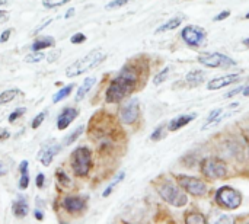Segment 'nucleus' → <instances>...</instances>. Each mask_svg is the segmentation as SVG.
<instances>
[{
	"label": "nucleus",
	"instance_id": "nucleus-8",
	"mask_svg": "<svg viewBox=\"0 0 249 224\" xmlns=\"http://www.w3.org/2000/svg\"><path fill=\"white\" fill-rule=\"evenodd\" d=\"M238 106H239V103L235 102V103H232V105H229V106H226V108H216V109H213V111L207 115L204 124L201 125V130L206 131V130H210V128H213V127H217L222 121H225L226 118H229V117L236 111Z\"/></svg>",
	"mask_w": 249,
	"mask_h": 224
},
{
	"label": "nucleus",
	"instance_id": "nucleus-4",
	"mask_svg": "<svg viewBox=\"0 0 249 224\" xmlns=\"http://www.w3.org/2000/svg\"><path fill=\"white\" fill-rule=\"evenodd\" d=\"M92 168V153L88 147H77L71 155V169L76 176H86Z\"/></svg>",
	"mask_w": 249,
	"mask_h": 224
},
{
	"label": "nucleus",
	"instance_id": "nucleus-23",
	"mask_svg": "<svg viewBox=\"0 0 249 224\" xmlns=\"http://www.w3.org/2000/svg\"><path fill=\"white\" fill-rule=\"evenodd\" d=\"M20 92L18 89H7L4 92L0 93V105H4V103H9L12 102Z\"/></svg>",
	"mask_w": 249,
	"mask_h": 224
},
{
	"label": "nucleus",
	"instance_id": "nucleus-27",
	"mask_svg": "<svg viewBox=\"0 0 249 224\" xmlns=\"http://www.w3.org/2000/svg\"><path fill=\"white\" fill-rule=\"evenodd\" d=\"M45 58V54L42 51H32L31 54H28L25 57V63H39Z\"/></svg>",
	"mask_w": 249,
	"mask_h": 224
},
{
	"label": "nucleus",
	"instance_id": "nucleus-19",
	"mask_svg": "<svg viewBox=\"0 0 249 224\" xmlns=\"http://www.w3.org/2000/svg\"><path fill=\"white\" fill-rule=\"evenodd\" d=\"M185 19V16L184 15H179V16H175V17H172V19H169L168 22H165L163 25H160L158 29H156V32L158 34H162V32H166V31H172V29H177L181 23H182V20Z\"/></svg>",
	"mask_w": 249,
	"mask_h": 224
},
{
	"label": "nucleus",
	"instance_id": "nucleus-22",
	"mask_svg": "<svg viewBox=\"0 0 249 224\" xmlns=\"http://www.w3.org/2000/svg\"><path fill=\"white\" fill-rule=\"evenodd\" d=\"M204 79H206V73L201 70H193L185 76V80L191 85H198V83L204 82Z\"/></svg>",
	"mask_w": 249,
	"mask_h": 224
},
{
	"label": "nucleus",
	"instance_id": "nucleus-51",
	"mask_svg": "<svg viewBox=\"0 0 249 224\" xmlns=\"http://www.w3.org/2000/svg\"><path fill=\"white\" fill-rule=\"evenodd\" d=\"M245 17H247V19H249V12H248V13H247V16H245Z\"/></svg>",
	"mask_w": 249,
	"mask_h": 224
},
{
	"label": "nucleus",
	"instance_id": "nucleus-29",
	"mask_svg": "<svg viewBox=\"0 0 249 224\" xmlns=\"http://www.w3.org/2000/svg\"><path fill=\"white\" fill-rule=\"evenodd\" d=\"M169 71H171V69L169 67H165V69H162L156 76H155V79H153V82H155V85H160V83H163L166 79H168V76H169Z\"/></svg>",
	"mask_w": 249,
	"mask_h": 224
},
{
	"label": "nucleus",
	"instance_id": "nucleus-47",
	"mask_svg": "<svg viewBox=\"0 0 249 224\" xmlns=\"http://www.w3.org/2000/svg\"><path fill=\"white\" fill-rule=\"evenodd\" d=\"M4 173H6V169H4V168H3V165L0 163V176H3Z\"/></svg>",
	"mask_w": 249,
	"mask_h": 224
},
{
	"label": "nucleus",
	"instance_id": "nucleus-36",
	"mask_svg": "<svg viewBox=\"0 0 249 224\" xmlns=\"http://www.w3.org/2000/svg\"><path fill=\"white\" fill-rule=\"evenodd\" d=\"M70 41H71V44H82V42L86 41V35L82 34V32H77V34H74V35L70 38Z\"/></svg>",
	"mask_w": 249,
	"mask_h": 224
},
{
	"label": "nucleus",
	"instance_id": "nucleus-3",
	"mask_svg": "<svg viewBox=\"0 0 249 224\" xmlns=\"http://www.w3.org/2000/svg\"><path fill=\"white\" fill-rule=\"evenodd\" d=\"M158 192H159V195H160V198L163 201H166L168 204H171L174 207H184V206L188 204L187 194L182 192L172 182H165V184L159 185L158 187Z\"/></svg>",
	"mask_w": 249,
	"mask_h": 224
},
{
	"label": "nucleus",
	"instance_id": "nucleus-33",
	"mask_svg": "<svg viewBox=\"0 0 249 224\" xmlns=\"http://www.w3.org/2000/svg\"><path fill=\"white\" fill-rule=\"evenodd\" d=\"M45 117H47V111H42V112H39L35 118H34V121L31 122V127L34 128V130H36L41 124H42V121L45 120Z\"/></svg>",
	"mask_w": 249,
	"mask_h": 224
},
{
	"label": "nucleus",
	"instance_id": "nucleus-6",
	"mask_svg": "<svg viewBox=\"0 0 249 224\" xmlns=\"http://www.w3.org/2000/svg\"><path fill=\"white\" fill-rule=\"evenodd\" d=\"M214 200L219 206H222L223 208L228 210H236L241 203H242V197L241 194L233 190L232 187H222L216 191Z\"/></svg>",
	"mask_w": 249,
	"mask_h": 224
},
{
	"label": "nucleus",
	"instance_id": "nucleus-25",
	"mask_svg": "<svg viewBox=\"0 0 249 224\" xmlns=\"http://www.w3.org/2000/svg\"><path fill=\"white\" fill-rule=\"evenodd\" d=\"M124 176H125V173H124V172L118 173V175H117V178H115V179H114V181H112V182H111L108 187H107V190L102 192V197H104V198H107L108 195H111V192L114 191V188H115V187H117V185H118V184H120L123 179H124Z\"/></svg>",
	"mask_w": 249,
	"mask_h": 224
},
{
	"label": "nucleus",
	"instance_id": "nucleus-35",
	"mask_svg": "<svg viewBox=\"0 0 249 224\" xmlns=\"http://www.w3.org/2000/svg\"><path fill=\"white\" fill-rule=\"evenodd\" d=\"M130 1H133V0H112V1H109L105 7H107V9H118V7H121V6H125V4L130 3Z\"/></svg>",
	"mask_w": 249,
	"mask_h": 224
},
{
	"label": "nucleus",
	"instance_id": "nucleus-10",
	"mask_svg": "<svg viewBox=\"0 0 249 224\" xmlns=\"http://www.w3.org/2000/svg\"><path fill=\"white\" fill-rule=\"evenodd\" d=\"M181 38L182 41L191 47V48H198L203 45V42L206 41V31L200 26H194V25H188L182 29L181 32Z\"/></svg>",
	"mask_w": 249,
	"mask_h": 224
},
{
	"label": "nucleus",
	"instance_id": "nucleus-45",
	"mask_svg": "<svg viewBox=\"0 0 249 224\" xmlns=\"http://www.w3.org/2000/svg\"><path fill=\"white\" fill-rule=\"evenodd\" d=\"M73 15H74V9L71 7V9H69V10H67V13L64 15V17H66V19H69V17H71Z\"/></svg>",
	"mask_w": 249,
	"mask_h": 224
},
{
	"label": "nucleus",
	"instance_id": "nucleus-32",
	"mask_svg": "<svg viewBox=\"0 0 249 224\" xmlns=\"http://www.w3.org/2000/svg\"><path fill=\"white\" fill-rule=\"evenodd\" d=\"M55 176H57V181L60 182V185H63V187L70 185V179H69V176L64 173L63 169H58V171L55 172Z\"/></svg>",
	"mask_w": 249,
	"mask_h": 224
},
{
	"label": "nucleus",
	"instance_id": "nucleus-50",
	"mask_svg": "<svg viewBox=\"0 0 249 224\" xmlns=\"http://www.w3.org/2000/svg\"><path fill=\"white\" fill-rule=\"evenodd\" d=\"M244 45H245V47H249V36L244 39Z\"/></svg>",
	"mask_w": 249,
	"mask_h": 224
},
{
	"label": "nucleus",
	"instance_id": "nucleus-40",
	"mask_svg": "<svg viewBox=\"0 0 249 224\" xmlns=\"http://www.w3.org/2000/svg\"><path fill=\"white\" fill-rule=\"evenodd\" d=\"M44 182H45V176L42 175V173H38V176H36V187L38 188H42L44 187Z\"/></svg>",
	"mask_w": 249,
	"mask_h": 224
},
{
	"label": "nucleus",
	"instance_id": "nucleus-39",
	"mask_svg": "<svg viewBox=\"0 0 249 224\" xmlns=\"http://www.w3.org/2000/svg\"><path fill=\"white\" fill-rule=\"evenodd\" d=\"M58 55H60V51L54 50L51 54H48V55H47V58H48V61H50V63H53V61H55V60L58 58Z\"/></svg>",
	"mask_w": 249,
	"mask_h": 224
},
{
	"label": "nucleus",
	"instance_id": "nucleus-12",
	"mask_svg": "<svg viewBox=\"0 0 249 224\" xmlns=\"http://www.w3.org/2000/svg\"><path fill=\"white\" fill-rule=\"evenodd\" d=\"M79 111L76 108H64L60 115L57 117V128L58 130H66L76 118H77Z\"/></svg>",
	"mask_w": 249,
	"mask_h": 224
},
{
	"label": "nucleus",
	"instance_id": "nucleus-15",
	"mask_svg": "<svg viewBox=\"0 0 249 224\" xmlns=\"http://www.w3.org/2000/svg\"><path fill=\"white\" fill-rule=\"evenodd\" d=\"M197 118V114H185V115H179V117H175L174 120L169 121L168 124V128L171 131H178L181 130L182 127L188 125L191 121H194Z\"/></svg>",
	"mask_w": 249,
	"mask_h": 224
},
{
	"label": "nucleus",
	"instance_id": "nucleus-41",
	"mask_svg": "<svg viewBox=\"0 0 249 224\" xmlns=\"http://www.w3.org/2000/svg\"><path fill=\"white\" fill-rule=\"evenodd\" d=\"M10 34H12V31H10V29L3 31V32H1V35H0V42H6V41L9 39Z\"/></svg>",
	"mask_w": 249,
	"mask_h": 224
},
{
	"label": "nucleus",
	"instance_id": "nucleus-42",
	"mask_svg": "<svg viewBox=\"0 0 249 224\" xmlns=\"http://www.w3.org/2000/svg\"><path fill=\"white\" fill-rule=\"evenodd\" d=\"M51 20H53V19H47V20H45V22H44V23H41V26H38V28H36V29H35V34H36V32H39V31H41V29H44V28H45V26H48V25H50V23H51Z\"/></svg>",
	"mask_w": 249,
	"mask_h": 224
},
{
	"label": "nucleus",
	"instance_id": "nucleus-48",
	"mask_svg": "<svg viewBox=\"0 0 249 224\" xmlns=\"http://www.w3.org/2000/svg\"><path fill=\"white\" fill-rule=\"evenodd\" d=\"M7 137H9V133H7V131H4V133L0 136V138H1V140H4V138H7Z\"/></svg>",
	"mask_w": 249,
	"mask_h": 224
},
{
	"label": "nucleus",
	"instance_id": "nucleus-28",
	"mask_svg": "<svg viewBox=\"0 0 249 224\" xmlns=\"http://www.w3.org/2000/svg\"><path fill=\"white\" fill-rule=\"evenodd\" d=\"M83 130H85V127H83V125H80V127H77L71 134H69V136L64 138V146H69V144L74 143V141L80 137V134L83 133Z\"/></svg>",
	"mask_w": 249,
	"mask_h": 224
},
{
	"label": "nucleus",
	"instance_id": "nucleus-5",
	"mask_svg": "<svg viewBox=\"0 0 249 224\" xmlns=\"http://www.w3.org/2000/svg\"><path fill=\"white\" fill-rule=\"evenodd\" d=\"M201 172L210 179H222L228 175V166L222 159L209 156L201 162Z\"/></svg>",
	"mask_w": 249,
	"mask_h": 224
},
{
	"label": "nucleus",
	"instance_id": "nucleus-37",
	"mask_svg": "<svg viewBox=\"0 0 249 224\" xmlns=\"http://www.w3.org/2000/svg\"><path fill=\"white\" fill-rule=\"evenodd\" d=\"M231 16V10H223V12H220L216 17H214V20L216 22H220V20H225L226 17H229Z\"/></svg>",
	"mask_w": 249,
	"mask_h": 224
},
{
	"label": "nucleus",
	"instance_id": "nucleus-24",
	"mask_svg": "<svg viewBox=\"0 0 249 224\" xmlns=\"http://www.w3.org/2000/svg\"><path fill=\"white\" fill-rule=\"evenodd\" d=\"M73 87H74V85H69V86H64L61 90H58L54 96H53V102L54 103H57V102H60V101H63V99H66L70 93H71V90H73Z\"/></svg>",
	"mask_w": 249,
	"mask_h": 224
},
{
	"label": "nucleus",
	"instance_id": "nucleus-34",
	"mask_svg": "<svg viewBox=\"0 0 249 224\" xmlns=\"http://www.w3.org/2000/svg\"><path fill=\"white\" fill-rule=\"evenodd\" d=\"M25 112H26V109H25V108H18V109H15V111L9 115L7 121H9V122H15V121H16L19 117H22Z\"/></svg>",
	"mask_w": 249,
	"mask_h": 224
},
{
	"label": "nucleus",
	"instance_id": "nucleus-2",
	"mask_svg": "<svg viewBox=\"0 0 249 224\" xmlns=\"http://www.w3.org/2000/svg\"><path fill=\"white\" fill-rule=\"evenodd\" d=\"M107 54L96 48V50H92L90 52H88L85 57L76 60L73 64H70L67 69H66V76L67 77H76V76H80L95 67H98L104 60H105Z\"/></svg>",
	"mask_w": 249,
	"mask_h": 224
},
{
	"label": "nucleus",
	"instance_id": "nucleus-21",
	"mask_svg": "<svg viewBox=\"0 0 249 224\" xmlns=\"http://www.w3.org/2000/svg\"><path fill=\"white\" fill-rule=\"evenodd\" d=\"M28 160H22L19 171H20V179H19V190H26L29 185V175H28Z\"/></svg>",
	"mask_w": 249,
	"mask_h": 224
},
{
	"label": "nucleus",
	"instance_id": "nucleus-38",
	"mask_svg": "<svg viewBox=\"0 0 249 224\" xmlns=\"http://www.w3.org/2000/svg\"><path fill=\"white\" fill-rule=\"evenodd\" d=\"M244 90V86H238V87H235L233 90H231L225 98H232V96H235V95H238V93H241Z\"/></svg>",
	"mask_w": 249,
	"mask_h": 224
},
{
	"label": "nucleus",
	"instance_id": "nucleus-43",
	"mask_svg": "<svg viewBox=\"0 0 249 224\" xmlns=\"http://www.w3.org/2000/svg\"><path fill=\"white\" fill-rule=\"evenodd\" d=\"M9 19V16H7V12H4V10H0V22H6Z\"/></svg>",
	"mask_w": 249,
	"mask_h": 224
},
{
	"label": "nucleus",
	"instance_id": "nucleus-11",
	"mask_svg": "<svg viewBox=\"0 0 249 224\" xmlns=\"http://www.w3.org/2000/svg\"><path fill=\"white\" fill-rule=\"evenodd\" d=\"M140 115V103H139V99L137 98H133L130 99L120 111V118L124 124H133L137 121Z\"/></svg>",
	"mask_w": 249,
	"mask_h": 224
},
{
	"label": "nucleus",
	"instance_id": "nucleus-14",
	"mask_svg": "<svg viewBox=\"0 0 249 224\" xmlns=\"http://www.w3.org/2000/svg\"><path fill=\"white\" fill-rule=\"evenodd\" d=\"M63 207L69 213H79L86 207V198L82 197H67L63 200Z\"/></svg>",
	"mask_w": 249,
	"mask_h": 224
},
{
	"label": "nucleus",
	"instance_id": "nucleus-46",
	"mask_svg": "<svg viewBox=\"0 0 249 224\" xmlns=\"http://www.w3.org/2000/svg\"><path fill=\"white\" fill-rule=\"evenodd\" d=\"M242 93H244V96H249V86H247V87H244Z\"/></svg>",
	"mask_w": 249,
	"mask_h": 224
},
{
	"label": "nucleus",
	"instance_id": "nucleus-7",
	"mask_svg": "<svg viewBox=\"0 0 249 224\" xmlns=\"http://www.w3.org/2000/svg\"><path fill=\"white\" fill-rule=\"evenodd\" d=\"M198 63L210 69H228L236 66V61L222 52H203L198 57Z\"/></svg>",
	"mask_w": 249,
	"mask_h": 224
},
{
	"label": "nucleus",
	"instance_id": "nucleus-16",
	"mask_svg": "<svg viewBox=\"0 0 249 224\" xmlns=\"http://www.w3.org/2000/svg\"><path fill=\"white\" fill-rule=\"evenodd\" d=\"M12 211L15 214L16 219H25L28 211H29V207H28V201L25 197H18L13 204H12Z\"/></svg>",
	"mask_w": 249,
	"mask_h": 224
},
{
	"label": "nucleus",
	"instance_id": "nucleus-9",
	"mask_svg": "<svg viewBox=\"0 0 249 224\" xmlns=\"http://www.w3.org/2000/svg\"><path fill=\"white\" fill-rule=\"evenodd\" d=\"M177 181H178L179 187L184 188V191H187L188 194H191L194 197H201V195H204L207 192V185L201 179H197L194 176L178 175Z\"/></svg>",
	"mask_w": 249,
	"mask_h": 224
},
{
	"label": "nucleus",
	"instance_id": "nucleus-44",
	"mask_svg": "<svg viewBox=\"0 0 249 224\" xmlns=\"http://www.w3.org/2000/svg\"><path fill=\"white\" fill-rule=\"evenodd\" d=\"M34 216H35L36 220H42V219H44V216H42V213H41L39 210H35V211H34Z\"/></svg>",
	"mask_w": 249,
	"mask_h": 224
},
{
	"label": "nucleus",
	"instance_id": "nucleus-18",
	"mask_svg": "<svg viewBox=\"0 0 249 224\" xmlns=\"http://www.w3.org/2000/svg\"><path fill=\"white\" fill-rule=\"evenodd\" d=\"M95 83H96V77H88V79H85L83 83L80 85V87L77 89V93H76L74 101H76V102H80V101L89 93V90L93 87Z\"/></svg>",
	"mask_w": 249,
	"mask_h": 224
},
{
	"label": "nucleus",
	"instance_id": "nucleus-13",
	"mask_svg": "<svg viewBox=\"0 0 249 224\" xmlns=\"http://www.w3.org/2000/svg\"><path fill=\"white\" fill-rule=\"evenodd\" d=\"M239 79V74L233 73V74H226V76H220V77H216L213 79L209 85H207V89L209 90H219V89H223L235 82H238Z\"/></svg>",
	"mask_w": 249,
	"mask_h": 224
},
{
	"label": "nucleus",
	"instance_id": "nucleus-49",
	"mask_svg": "<svg viewBox=\"0 0 249 224\" xmlns=\"http://www.w3.org/2000/svg\"><path fill=\"white\" fill-rule=\"evenodd\" d=\"M9 4V0H0V6H7Z\"/></svg>",
	"mask_w": 249,
	"mask_h": 224
},
{
	"label": "nucleus",
	"instance_id": "nucleus-31",
	"mask_svg": "<svg viewBox=\"0 0 249 224\" xmlns=\"http://www.w3.org/2000/svg\"><path fill=\"white\" fill-rule=\"evenodd\" d=\"M165 137V125H159L150 136V140L152 141H159Z\"/></svg>",
	"mask_w": 249,
	"mask_h": 224
},
{
	"label": "nucleus",
	"instance_id": "nucleus-30",
	"mask_svg": "<svg viewBox=\"0 0 249 224\" xmlns=\"http://www.w3.org/2000/svg\"><path fill=\"white\" fill-rule=\"evenodd\" d=\"M70 0H42V4L47 9H54V7H60L66 3H69Z\"/></svg>",
	"mask_w": 249,
	"mask_h": 224
},
{
	"label": "nucleus",
	"instance_id": "nucleus-20",
	"mask_svg": "<svg viewBox=\"0 0 249 224\" xmlns=\"http://www.w3.org/2000/svg\"><path fill=\"white\" fill-rule=\"evenodd\" d=\"M55 44V41H54V38L53 36H38L35 41H34V44H32V51H42L44 48H50V47H53Z\"/></svg>",
	"mask_w": 249,
	"mask_h": 224
},
{
	"label": "nucleus",
	"instance_id": "nucleus-17",
	"mask_svg": "<svg viewBox=\"0 0 249 224\" xmlns=\"http://www.w3.org/2000/svg\"><path fill=\"white\" fill-rule=\"evenodd\" d=\"M60 150H61V147H60L58 144L48 146V147L42 152V155H41V163H42L44 166H50L51 162H53V159L58 155Z\"/></svg>",
	"mask_w": 249,
	"mask_h": 224
},
{
	"label": "nucleus",
	"instance_id": "nucleus-26",
	"mask_svg": "<svg viewBox=\"0 0 249 224\" xmlns=\"http://www.w3.org/2000/svg\"><path fill=\"white\" fill-rule=\"evenodd\" d=\"M185 223L204 224V223H207V220H206V217H204L201 213H191V214H188V216L185 217Z\"/></svg>",
	"mask_w": 249,
	"mask_h": 224
},
{
	"label": "nucleus",
	"instance_id": "nucleus-1",
	"mask_svg": "<svg viewBox=\"0 0 249 224\" xmlns=\"http://www.w3.org/2000/svg\"><path fill=\"white\" fill-rule=\"evenodd\" d=\"M139 82V73L131 64H125L117 77L109 83L107 89L105 99L108 103H118L124 98H127L134 89Z\"/></svg>",
	"mask_w": 249,
	"mask_h": 224
}]
</instances>
